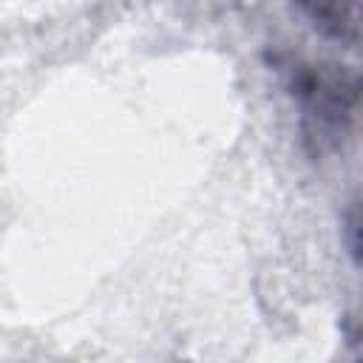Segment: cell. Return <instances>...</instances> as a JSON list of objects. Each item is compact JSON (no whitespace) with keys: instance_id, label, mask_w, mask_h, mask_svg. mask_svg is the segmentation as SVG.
Segmentation results:
<instances>
[{"instance_id":"1","label":"cell","mask_w":363,"mask_h":363,"mask_svg":"<svg viewBox=\"0 0 363 363\" xmlns=\"http://www.w3.org/2000/svg\"><path fill=\"white\" fill-rule=\"evenodd\" d=\"M298 3L312 14V20L323 31L340 40L354 37V0H298Z\"/></svg>"}]
</instances>
